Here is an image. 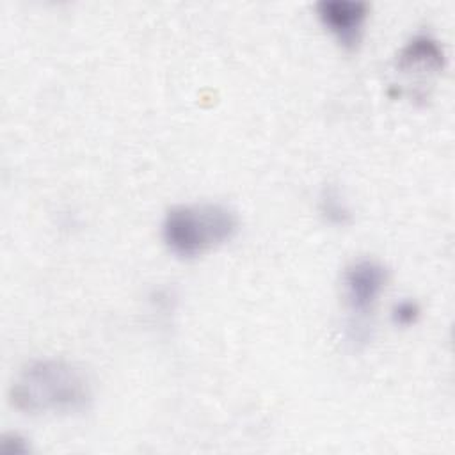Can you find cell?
Returning a JSON list of instances; mask_svg holds the SVG:
<instances>
[{"instance_id": "277c9868", "label": "cell", "mask_w": 455, "mask_h": 455, "mask_svg": "<svg viewBox=\"0 0 455 455\" xmlns=\"http://www.w3.org/2000/svg\"><path fill=\"white\" fill-rule=\"evenodd\" d=\"M322 25L348 50H354L363 36L368 4L359 0H322L316 4Z\"/></svg>"}, {"instance_id": "7a4b0ae2", "label": "cell", "mask_w": 455, "mask_h": 455, "mask_svg": "<svg viewBox=\"0 0 455 455\" xmlns=\"http://www.w3.org/2000/svg\"><path fill=\"white\" fill-rule=\"evenodd\" d=\"M236 229V213L219 203L178 204L165 213L162 222L164 242L180 258L201 256L231 240Z\"/></svg>"}, {"instance_id": "6da1fadb", "label": "cell", "mask_w": 455, "mask_h": 455, "mask_svg": "<svg viewBox=\"0 0 455 455\" xmlns=\"http://www.w3.org/2000/svg\"><path fill=\"white\" fill-rule=\"evenodd\" d=\"M9 396L27 414H75L89 407L91 386L85 373L71 363L41 359L20 371Z\"/></svg>"}, {"instance_id": "52a82bcc", "label": "cell", "mask_w": 455, "mask_h": 455, "mask_svg": "<svg viewBox=\"0 0 455 455\" xmlns=\"http://www.w3.org/2000/svg\"><path fill=\"white\" fill-rule=\"evenodd\" d=\"M419 313V307L416 302L412 300H402L400 304L395 306L393 309V318L396 323L400 325H409V323H414L416 322V316Z\"/></svg>"}, {"instance_id": "5b68a950", "label": "cell", "mask_w": 455, "mask_h": 455, "mask_svg": "<svg viewBox=\"0 0 455 455\" xmlns=\"http://www.w3.org/2000/svg\"><path fill=\"white\" fill-rule=\"evenodd\" d=\"M396 66L403 73H437L444 68V52L437 39L428 34H418L402 48Z\"/></svg>"}, {"instance_id": "8992f818", "label": "cell", "mask_w": 455, "mask_h": 455, "mask_svg": "<svg viewBox=\"0 0 455 455\" xmlns=\"http://www.w3.org/2000/svg\"><path fill=\"white\" fill-rule=\"evenodd\" d=\"M320 212L327 217V220H331L334 224H347L348 217H350L348 208L341 201L338 190L332 188V187H329L322 192V196H320Z\"/></svg>"}, {"instance_id": "3957f363", "label": "cell", "mask_w": 455, "mask_h": 455, "mask_svg": "<svg viewBox=\"0 0 455 455\" xmlns=\"http://www.w3.org/2000/svg\"><path fill=\"white\" fill-rule=\"evenodd\" d=\"M387 270L375 259H359L352 263L343 274L345 299L350 311L348 341L354 345L368 339V315L384 290Z\"/></svg>"}]
</instances>
